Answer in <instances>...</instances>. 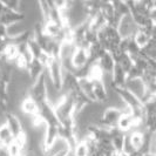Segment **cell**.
<instances>
[{"label": "cell", "mask_w": 156, "mask_h": 156, "mask_svg": "<svg viewBox=\"0 0 156 156\" xmlns=\"http://www.w3.org/2000/svg\"><path fill=\"white\" fill-rule=\"evenodd\" d=\"M39 115L41 116V119L44 120V122L47 126H60V121H59V119L56 116L55 108L48 101H46L42 105H40Z\"/></svg>", "instance_id": "cell-3"}, {"label": "cell", "mask_w": 156, "mask_h": 156, "mask_svg": "<svg viewBox=\"0 0 156 156\" xmlns=\"http://www.w3.org/2000/svg\"><path fill=\"white\" fill-rule=\"evenodd\" d=\"M142 75H143V73H142L139 68H136L135 66H133L132 69L127 73V78L129 79V80H133V79H141L142 78Z\"/></svg>", "instance_id": "cell-24"}, {"label": "cell", "mask_w": 156, "mask_h": 156, "mask_svg": "<svg viewBox=\"0 0 156 156\" xmlns=\"http://www.w3.org/2000/svg\"><path fill=\"white\" fill-rule=\"evenodd\" d=\"M140 55L144 56L146 59H151V60H156V40L150 39L148 44L143 48H141Z\"/></svg>", "instance_id": "cell-16"}, {"label": "cell", "mask_w": 156, "mask_h": 156, "mask_svg": "<svg viewBox=\"0 0 156 156\" xmlns=\"http://www.w3.org/2000/svg\"><path fill=\"white\" fill-rule=\"evenodd\" d=\"M116 90V93L119 94V96L122 99V101L125 102L126 105H127V107L129 108V109L132 110H136L141 108V107H143V105H142V102L140 101V99H137L133 93H130L127 88H116L115 89Z\"/></svg>", "instance_id": "cell-5"}, {"label": "cell", "mask_w": 156, "mask_h": 156, "mask_svg": "<svg viewBox=\"0 0 156 156\" xmlns=\"http://www.w3.org/2000/svg\"><path fill=\"white\" fill-rule=\"evenodd\" d=\"M28 48H30V51H31L32 55L34 56V59H39L40 55L44 53L42 48L39 46V44H38L34 39L31 40V41L28 42Z\"/></svg>", "instance_id": "cell-23"}, {"label": "cell", "mask_w": 156, "mask_h": 156, "mask_svg": "<svg viewBox=\"0 0 156 156\" xmlns=\"http://www.w3.org/2000/svg\"><path fill=\"white\" fill-rule=\"evenodd\" d=\"M125 88H127L130 93H133L137 99H140V101L146 94V86L142 79H133V80L127 79Z\"/></svg>", "instance_id": "cell-8"}, {"label": "cell", "mask_w": 156, "mask_h": 156, "mask_svg": "<svg viewBox=\"0 0 156 156\" xmlns=\"http://www.w3.org/2000/svg\"><path fill=\"white\" fill-rule=\"evenodd\" d=\"M7 38V26L4 23H0V39Z\"/></svg>", "instance_id": "cell-25"}, {"label": "cell", "mask_w": 156, "mask_h": 156, "mask_svg": "<svg viewBox=\"0 0 156 156\" xmlns=\"http://www.w3.org/2000/svg\"><path fill=\"white\" fill-rule=\"evenodd\" d=\"M2 55L6 59V61H8L9 63L14 62L16 59H18V56H19V52H18L16 45H14V44H8L7 46H6V48H5Z\"/></svg>", "instance_id": "cell-17"}, {"label": "cell", "mask_w": 156, "mask_h": 156, "mask_svg": "<svg viewBox=\"0 0 156 156\" xmlns=\"http://www.w3.org/2000/svg\"><path fill=\"white\" fill-rule=\"evenodd\" d=\"M45 72H46V68H45V67L40 63L39 60H37V59H34V60L30 63L28 68H27V74H28V76H30L32 82L37 81L40 76H42Z\"/></svg>", "instance_id": "cell-11"}, {"label": "cell", "mask_w": 156, "mask_h": 156, "mask_svg": "<svg viewBox=\"0 0 156 156\" xmlns=\"http://www.w3.org/2000/svg\"><path fill=\"white\" fill-rule=\"evenodd\" d=\"M96 63L101 68L103 74H106V75H113V72H114V68H115V65L116 63H115V61H114V59H113V56H112V54H110L109 52H106L98 60Z\"/></svg>", "instance_id": "cell-10"}, {"label": "cell", "mask_w": 156, "mask_h": 156, "mask_svg": "<svg viewBox=\"0 0 156 156\" xmlns=\"http://www.w3.org/2000/svg\"><path fill=\"white\" fill-rule=\"evenodd\" d=\"M150 39L151 38L149 37L148 34L144 33L143 31H141L140 28H139V31L136 32V34L134 35V40H135V42L137 44V46L140 47V48H143V47L146 46L150 41Z\"/></svg>", "instance_id": "cell-20"}, {"label": "cell", "mask_w": 156, "mask_h": 156, "mask_svg": "<svg viewBox=\"0 0 156 156\" xmlns=\"http://www.w3.org/2000/svg\"><path fill=\"white\" fill-rule=\"evenodd\" d=\"M116 65H119L122 69L125 70L126 73H128L129 70L132 69V67L134 66V62L132 60V58L129 56L128 53H125V54L121 56V59L116 62Z\"/></svg>", "instance_id": "cell-21"}, {"label": "cell", "mask_w": 156, "mask_h": 156, "mask_svg": "<svg viewBox=\"0 0 156 156\" xmlns=\"http://www.w3.org/2000/svg\"><path fill=\"white\" fill-rule=\"evenodd\" d=\"M46 75L47 69L44 73L42 76H40L37 81H34L32 83L30 92H28V96H31L34 101L38 105H42L47 101V82H46Z\"/></svg>", "instance_id": "cell-1"}, {"label": "cell", "mask_w": 156, "mask_h": 156, "mask_svg": "<svg viewBox=\"0 0 156 156\" xmlns=\"http://www.w3.org/2000/svg\"><path fill=\"white\" fill-rule=\"evenodd\" d=\"M144 156H156V155L155 154H150V153H149V154H146Z\"/></svg>", "instance_id": "cell-26"}, {"label": "cell", "mask_w": 156, "mask_h": 156, "mask_svg": "<svg viewBox=\"0 0 156 156\" xmlns=\"http://www.w3.org/2000/svg\"><path fill=\"white\" fill-rule=\"evenodd\" d=\"M0 23H1V16H0Z\"/></svg>", "instance_id": "cell-28"}, {"label": "cell", "mask_w": 156, "mask_h": 156, "mask_svg": "<svg viewBox=\"0 0 156 156\" xmlns=\"http://www.w3.org/2000/svg\"><path fill=\"white\" fill-rule=\"evenodd\" d=\"M79 86L81 92L87 96V99L90 102H96L95 95H94L93 83L89 78H80L79 79Z\"/></svg>", "instance_id": "cell-13"}, {"label": "cell", "mask_w": 156, "mask_h": 156, "mask_svg": "<svg viewBox=\"0 0 156 156\" xmlns=\"http://www.w3.org/2000/svg\"><path fill=\"white\" fill-rule=\"evenodd\" d=\"M5 122L8 126L11 133L13 134L14 139L18 137L19 135H21L23 133H25V128H23V121L20 116L16 114V113H12V112H7L5 114Z\"/></svg>", "instance_id": "cell-4"}, {"label": "cell", "mask_w": 156, "mask_h": 156, "mask_svg": "<svg viewBox=\"0 0 156 156\" xmlns=\"http://www.w3.org/2000/svg\"><path fill=\"white\" fill-rule=\"evenodd\" d=\"M59 127L60 126H46V129L44 132V137H42V149L49 148L54 144L59 139Z\"/></svg>", "instance_id": "cell-7"}, {"label": "cell", "mask_w": 156, "mask_h": 156, "mask_svg": "<svg viewBox=\"0 0 156 156\" xmlns=\"http://www.w3.org/2000/svg\"><path fill=\"white\" fill-rule=\"evenodd\" d=\"M113 4H114L115 12H116L121 18L130 14V8L128 6L127 1H113Z\"/></svg>", "instance_id": "cell-19"}, {"label": "cell", "mask_w": 156, "mask_h": 156, "mask_svg": "<svg viewBox=\"0 0 156 156\" xmlns=\"http://www.w3.org/2000/svg\"><path fill=\"white\" fill-rule=\"evenodd\" d=\"M39 108L40 106L32 99L31 96H26L20 103V108L19 109L25 116L31 117L39 114Z\"/></svg>", "instance_id": "cell-9"}, {"label": "cell", "mask_w": 156, "mask_h": 156, "mask_svg": "<svg viewBox=\"0 0 156 156\" xmlns=\"http://www.w3.org/2000/svg\"><path fill=\"white\" fill-rule=\"evenodd\" d=\"M72 150H73L74 156H88V154H89V150H88V147H87L85 141L78 142L76 146L72 149Z\"/></svg>", "instance_id": "cell-22"}, {"label": "cell", "mask_w": 156, "mask_h": 156, "mask_svg": "<svg viewBox=\"0 0 156 156\" xmlns=\"http://www.w3.org/2000/svg\"><path fill=\"white\" fill-rule=\"evenodd\" d=\"M0 143L4 147H9L11 144L14 143V136L11 133L6 122L0 123Z\"/></svg>", "instance_id": "cell-14"}, {"label": "cell", "mask_w": 156, "mask_h": 156, "mask_svg": "<svg viewBox=\"0 0 156 156\" xmlns=\"http://www.w3.org/2000/svg\"><path fill=\"white\" fill-rule=\"evenodd\" d=\"M129 135V139L130 142L133 144V147L135 150H140L144 143V133L142 132H132V133H128Z\"/></svg>", "instance_id": "cell-18"}, {"label": "cell", "mask_w": 156, "mask_h": 156, "mask_svg": "<svg viewBox=\"0 0 156 156\" xmlns=\"http://www.w3.org/2000/svg\"><path fill=\"white\" fill-rule=\"evenodd\" d=\"M113 83L115 88H123L126 86V82H127V73L122 69L119 65H115V68L113 72Z\"/></svg>", "instance_id": "cell-15"}, {"label": "cell", "mask_w": 156, "mask_h": 156, "mask_svg": "<svg viewBox=\"0 0 156 156\" xmlns=\"http://www.w3.org/2000/svg\"><path fill=\"white\" fill-rule=\"evenodd\" d=\"M117 31L122 39H130V38H134L136 32L139 31V26L135 23L132 14H128L121 19Z\"/></svg>", "instance_id": "cell-2"}, {"label": "cell", "mask_w": 156, "mask_h": 156, "mask_svg": "<svg viewBox=\"0 0 156 156\" xmlns=\"http://www.w3.org/2000/svg\"><path fill=\"white\" fill-rule=\"evenodd\" d=\"M26 19V16L23 13L20 12H16V11H7L5 14L1 16V23L9 26V25H13L16 23H21Z\"/></svg>", "instance_id": "cell-12"}, {"label": "cell", "mask_w": 156, "mask_h": 156, "mask_svg": "<svg viewBox=\"0 0 156 156\" xmlns=\"http://www.w3.org/2000/svg\"><path fill=\"white\" fill-rule=\"evenodd\" d=\"M88 63H89L88 49L76 47V49L74 51L73 56H72V65H73V68H74V73L78 69L86 67Z\"/></svg>", "instance_id": "cell-6"}, {"label": "cell", "mask_w": 156, "mask_h": 156, "mask_svg": "<svg viewBox=\"0 0 156 156\" xmlns=\"http://www.w3.org/2000/svg\"><path fill=\"white\" fill-rule=\"evenodd\" d=\"M26 156H34V155H33V154H32L31 151H28V154H27V155H26Z\"/></svg>", "instance_id": "cell-27"}]
</instances>
